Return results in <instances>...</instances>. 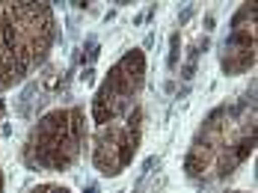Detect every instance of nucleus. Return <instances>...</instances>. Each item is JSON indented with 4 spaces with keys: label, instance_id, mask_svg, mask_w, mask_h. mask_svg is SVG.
Returning <instances> with one entry per match:
<instances>
[{
    "label": "nucleus",
    "instance_id": "nucleus-1",
    "mask_svg": "<svg viewBox=\"0 0 258 193\" xmlns=\"http://www.w3.org/2000/svg\"><path fill=\"white\" fill-rule=\"evenodd\" d=\"M3 110H6V107H3V101H0V119H3Z\"/></svg>",
    "mask_w": 258,
    "mask_h": 193
},
{
    "label": "nucleus",
    "instance_id": "nucleus-2",
    "mask_svg": "<svg viewBox=\"0 0 258 193\" xmlns=\"http://www.w3.org/2000/svg\"><path fill=\"white\" fill-rule=\"evenodd\" d=\"M0 193H3V175H0Z\"/></svg>",
    "mask_w": 258,
    "mask_h": 193
}]
</instances>
